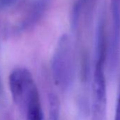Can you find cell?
Segmentation results:
<instances>
[{"label":"cell","instance_id":"cell-1","mask_svg":"<svg viewBox=\"0 0 120 120\" xmlns=\"http://www.w3.org/2000/svg\"><path fill=\"white\" fill-rule=\"evenodd\" d=\"M107 59V40L106 33L98 30L95 35V58L93 76L92 120H106L107 88L105 75Z\"/></svg>","mask_w":120,"mask_h":120},{"label":"cell","instance_id":"cell-2","mask_svg":"<svg viewBox=\"0 0 120 120\" xmlns=\"http://www.w3.org/2000/svg\"><path fill=\"white\" fill-rule=\"evenodd\" d=\"M54 83L62 90H68L75 78V63L72 44L68 35H62L57 42L51 61Z\"/></svg>","mask_w":120,"mask_h":120},{"label":"cell","instance_id":"cell-3","mask_svg":"<svg viewBox=\"0 0 120 120\" xmlns=\"http://www.w3.org/2000/svg\"><path fill=\"white\" fill-rule=\"evenodd\" d=\"M9 84L14 103L24 109L29 97L38 88L31 73L26 68H16L9 75Z\"/></svg>","mask_w":120,"mask_h":120},{"label":"cell","instance_id":"cell-4","mask_svg":"<svg viewBox=\"0 0 120 120\" xmlns=\"http://www.w3.org/2000/svg\"><path fill=\"white\" fill-rule=\"evenodd\" d=\"M111 30L109 45H107V59L110 68L114 69L119 59L120 49V0H111Z\"/></svg>","mask_w":120,"mask_h":120},{"label":"cell","instance_id":"cell-5","mask_svg":"<svg viewBox=\"0 0 120 120\" xmlns=\"http://www.w3.org/2000/svg\"><path fill=\"white\" fill-rule=\"evenodd\" d=\"M49 4V0H32L15 30L21 32L33 27L43 16Z\"/></svg>","mask_w":120,"mask_h":120},{"label":"cell","instance_id":"cell-6","mask_svg":"<svg viewBox=\"0 0 120 120\" xmlns=\"http://www.w3.org/2000/svg\"><path fill=\"white\" fill-rule=\"evenodd\" d=\"M24 110L26 114V120H43V112L38 88L30 95Z\"/></svg>","mask_w":120,"mask_h":120},{"label":"cell","instance_id":"cell-7","mask_svg":"<svg viewBox=\"0 0 120 120\" xmlns=\"http://www.w3.org/2000/svg\"><path fill=\"white\" fill-rule=\"evenodd\" d=\"M18 0H0V9H6L14 5Z\"/></svg>","mask_w":120,"mask_h":120},{"label":"cell","instance_id":"cell-8","mask_svg":"<svg viewBox=\"0 0 120 120\" xmlns=\"http://www.w3.org/2000/svg\"><path fill=\"white\" fill-rule=\"evenodd\" d=\"M114 120H120V85H119V94H118L117 102H116V106Z\"/></svg>","mask_w":120,"mask_h":120},{"label":"cell","instance_id":"cell-9","mask_svg":"<svg viewBox=\"0 0 120 120\" xmlns=\"http://www.w3.org/2000/svg\"><path fill=\"white\" fill-rule=\"evenodd\" d=\"M4 89H3V86L2 83V79L0 77V108L4 105Z\"/></svg>","mask_w":120,"mask_h":120}]
</instances>
